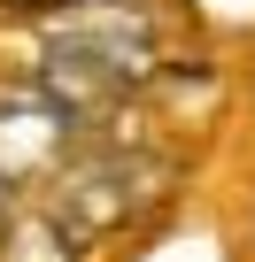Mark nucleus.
<instances>
[{
	"label": "nucleus",
	"mask_w": 255,
	"mask_h": 262,
	"mask_svg": "<svg viewBox=\"0 0 255 262\" xmlns=\"http://www.w3.org/2000/svg\"><path fill=\"white\" fill-rule=\"evenodd\" d=\"M178 185V162L163 147H116V139H85L77 162L54 178L47 216L77 239V247H108L132 224H147Z\"/></svg>",
	"instance_id": "1"
},
{
	"label": "nucleus",
	"mask_w": 255,
	"mask_h": 262,
	"mask_svg": "<svg viewBox=\"0 0 255 262\" xmlns=\"http://www.w3.org/2000/svg\"><path fill=\"white\" fill-rule=\"evenodd\" d=\"M85 147V123L39 85V77H0V185H54Z\"/></svg>",
	"instance_id": "2"
},
{
	"label": "nucleus",
	"mask_w": 255,
	"mask_h": 262,
	"mask_svg": "<svg viewBox=\"0 0 255 262\" xmlns=\"http://www.w3.org/2000/svg\"><path fill=\"white\" fill-rule=\"evenodd\" d=\"M0 262H85V247L47 216V208H16L0 231Z\"/></svg>",
	"instance_id": "3"
}]
</instances>
